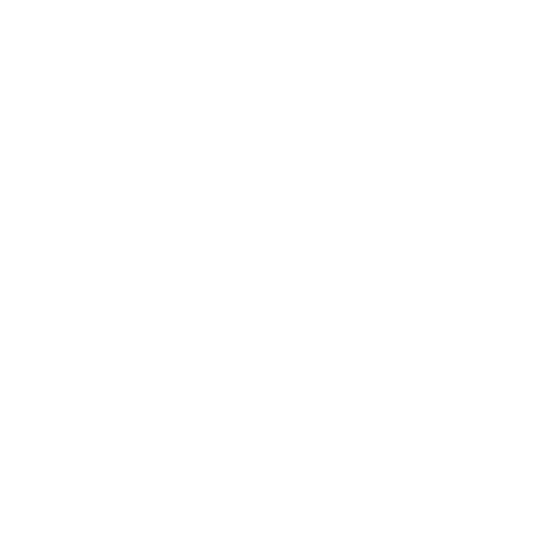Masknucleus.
I'll return each mask as SVG.
<instances>
[]
</instances>
